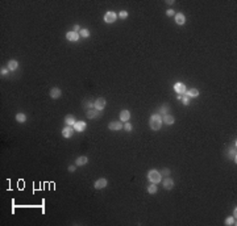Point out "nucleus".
Returning <instances> with one entry per match:
<instances>
[{
	"label": "nucleus",
	"mask_w": 237,
	"mask_h": 226,
	"mask_svg": "<svg viewBox=\"0 0 237 226\" xmlns=\"http://www.w3.org/2000/svg\"><path fill=\"white\" fill-rule=\"evenodd\" d=\"M162 124H163L162 117L159 116V114H157V113H154V114L150 117V120H149V126H150V129L151 130H155V132L161 129Z\"/></svg>",
	"instance_id": "1"
},
{
	"label": "nucleus",
	"mask_w": 237,
	"mask_h": 226,
	"mask_svg": "<svg viewBox=\"0 0 237 226\" xmlns=\"http://www.w3.org/2000/svg\"><path fill=\"white\" fill-rule=\"evenodd\" d=\"M148 179L150 183L157 184V183H159L162 180V175H161V172H158L157 170H150V171L148 172Z\"/></svg>",
	"instance_id": "2"
},
{
	"label": "nucleus",
	"mask_w": 237,
	"mask_h": 226,
	"mask_svg": "<svg viewBox=\"0 0 237 226\" xmlns=\"http://www.w3.org/2000/svg\"><path fill=\"white\" fill-rule=\"evenodd\" d=\"M74 133H75L74 126H69V125H66V126L62 129V137H65V138H71Z\"/></svg>",
	"instance_id": "3"
},
{
	"label": "nucleus",
	"mask_w": 237,
	"mask_h": 226,
	"mask_svg": "<svg viewBox=\"0 0 237 226\" xmlns=\"http://www.w3.org/2000/svg\"><path fill=\"white\" fill-rule=\"evenodd\" d=\"M94 108L102 112V110L106 108V99H104V97H99V99H96L95 101H94Z\"/></svg>",
	"instance_id": "4"
},
{
	"label": "nucleus",
	"mask_w": 237,
	"mask_h": 226,
	"mask_svg": "<svg viewBox=\"0 0 237 226\" xmlns=\"http://www.w3.org/2000/svg\"><path fill=\"white\" fill-rule=\"evenodd\" d=\"M116 20H117V15L115 13V12H112V11H110V12H107V13L104 15V21L108 22V24H112V22H115Z\"/></svg>",
	"instance_id": "5"
},
{
	"label": "nucleus",
	"mask_w": 237,
	"mask_h": 226,
	"mask_svg": "<svg viewBox=\"0 0 237 226\" xmlns=\"http://www.w3.org/2000/svg\"><path fill=\"white\" fill-rule=\"evenodd\" d=\"M86 116H87V118H90V120H94V118H96V117L100 116V110L95 109V108L87 109L86 110Z\"/></svg>",
	"instance_id": "6"
},
{
	"label": "nucleus",
	"mask_w": 237,
	"mask_h": 226,
	"mask_svg": "<svg viewBox=\"0 0 237 226\" xmlns=\"http://www.w3.org/2000/svg\"><path fill=\"white\" fill-rule=\"evenodd\" d=\"M107 185H108V180H107V179H104V178L98 179L96 182L94 183V187H95L96 189H103V188H106Z\"/></svg>",
	"instance_id": "7"
},
{
	"label": "nucleus",
	"mask_w": 237,
	"mask_h": 226,
	"mask_svg": "<svg viewBox=\"0 0 237 226\" xmlns=\"http://www.w3.org/2000/svg\"><path fill=\"white\" fill-rule=\"evenodd\" d=\"M124 128V125L121 122H119V121H112V122L108 124V129L110 130H114V132H119L121 130Z\"/></svg>",
	"instance_id": "8"
},
{
	"label": "nucleus",
	"mask_w": 237,
	"mask_h": 226,
	"mask_svg": "<svg viewBox=\"0 0 237 226\" xmlns=\"http://www.w3.org/2000/svg\"><path fill=\"white\" fill-rule=\"evenodd\" d=\"M174 91H175L178 95H185V92L187 89H186V86L183 83L178 82V83H175V86H174Z\"/></svg>",
	"instance_id": "9"
},
{
	"label": "nucleus",
	"mask_w": 237,
	"mask_h": 226,
	"mask_svg": "<svg viewBox=\"0 0 237 226\" xmlns=\"http://www.w3.org/2000/svg\"><path fill=\"white\" fill-rule=\"evenodd\" d=\"M131 118V112L128 109H124L120 112V121L121 122H128Z\"/></svg>",
	"instance_id": "10"
},
{
	"label": "nucleus",
	"mask_w": 237,
	"mask_h": 226,
	"mask_svg": "<svg viewBox=\"0 0 237 226\" xmlns=\"http://www.w3.org/2000/svg\"><path fill=\"white\" fill-rule=\"evenodd\" d=\"M66 38L69 40V41H71V42H75V41H78L79 40V33H76V32H67L66 33Z\"/></svg>",
	"instance_id": "11"
},
{
	"label": "nucleus",
	"mask_w": 237,
	"mask_h": 226,
	"mask_svg": "<svg viewBox=\"0 0 237 226\" xmlns=\"http://www.w3.org/2000/svg\"><path fill=\"white\" fill-rule=\"evenodd\" d=\"M162 185H163V188L165 189L170 191V189L174 188V182H173L171 178H166L165 180H163V183H162Z\"/></svg>",
	"instance_id": "12"
},
{
	"label": "nucleus",
	"mask_w": 237,
	"mask_h": 226,
	"mask_svg": "<svg viewBox=\"0 0 237 226\" xmlns=\"http://www.w3.org/2000/svg\"><path fill=\"white\" fill-rule=\"evenodd\" d=\"M61 95H62V92L58 87H53V88L50 89V97H52V99H58Z\"/></svg>",
	"instance_id": "13"
},
{
	"label": "nucleus",
	"mask_w": 237,
	"mask_h": 226,
	"mask_svg": "<svg viewBox=\"0 0 237 226\" xmlns=\"http://www.w3.org/2000/svg\"><path fill=\"white\" fill-rule=\"evenodd\" d=\"M162 121H163V124H166V125H173L174 121H175V118H174L171 114H167V113H166L165 116H163V118H162Z\"/></svg>",
	"instance_id": "14"
},
{
	"label": "nucleus",
	"mask_w": 237,
	"mask_h": 226,
	"mask_svg": "<svg viewBox=\"0 0 237 226\" xmlns=\"http://www.w3.org/2000/svg\"><path fill=\"white\" fill-rule=\"evenodd\" d=\"M88 163V158L87 157H78L75 161V165L78 166V167H80V166H84Z\"/></svg>",
	"instance_id": "15"
},
{
	"label": "nucleus",
	"mask_w": 237,
	"mask_h": 226,
	"mask_svg": "<svg viewBox=\"0 0 237 226\" xmlns=\"http://www.w3.org/2000/svg\"><path fill=\"white\" fill-rule=\"evenodd\" d=\"M74 129L80 133V132H83L86 129V122H84V121H78V122H75V125H74Z\"/></svg>",
	"instance_id": "16"
},
{
	"label": "nucleus",
	"mask_w": 237,
	"mask_h": 226,
	"mask_svg": "<svg viewBox=\"0 0 237 226\" xmlns=\"http://www.w3.org/2000/svg\"><path fill=\"white\" fill-rule=\"evenodd\" d=\"M174 17H175V22L178 25H183L186 22V17H185V15L183 13H175Z\"/></svg>",
	"instance_id": "17"
},
{
	"label": "nucleus",
	"mask_w": 237,
	"mask_h": 226,
	"mask_svg": "<svg viewBox=\"0 0 237 226\" xmlns=\"http://www.w3.org/2000/svg\"><path fill=\"white\" fill-rule=\"evenodd\" d=\"M75 118H74V116H71V114H69V116L65 117V124L66 125H69V126H74L75 125Z\"/></svg>",
	"instance_id": "18"
},
{
	"label": "nucleus",
	"mask_w": 237,
	"mask_h": 226,
	"mask_svg": "<svg viewBox=\"0 0 237 226\" xmlns=\"http://www.w3.org/2000/svg\"><path fill=\"white\" fill-rule=\"evenodd\" d=\"M17 67H19V63L16 59H11V61L8 62V70H9V71H15Z\"/></svg>",
	"instance_id": "19"
},
{
	"label": "nucleus",
	"mask_w": 237,
	"mask_h": 226,
	"mask_svg": "<svg viewBox=\"0 0 237 226\" xmlns=\"http://www.w3.org/2000/svg\"><path fill=\"white\" fill-rule=\"evenodd\" d=\"M185 95L187 96V97H196V96H199V91L196 88H191L190 91H186Z\"/></svg>",
	"instance_id": "20"
},
{
	"label": "nucleus",
	"mask_w": 237,
	"mask_h": 226,
	"mask_svg": "<svg viewBox=\"0 0 237 226\" xmlns=\"http://www.w3.org/2000/svg\"><path fill=\"white\" fill-rule=\"evenodd\" d=\"M16 121L17 122H23L24 124L27 121V116H25V113H17L16 114Z\"/></svg>",
	"instance_id": "21"
},
{
	"label": "nucleus",
	"mask_w": 237,
	"mask_h": 226,
	"mask_svg": "<svg viewBox=\"0 0 237 226\" xmlns=\"http://www.w3.org/2000/svg\"><path fill=\"white\" fill-rule=\"evenodd\" d=\"M148 192L150 193V195L155 193V192H157V185H155L154 183H150V184L148 185Z\"/></svg>",
	"instance_id": "22"
},
{
	"label": "nucleus",
	"mask_w": 237,
	"mask_h": 226,
	"mask_svg": "<svg viewBox=\"0 0 237 226\" xmlns=\"http://www.w3.org/2000/svg\"><path fill=\"white\" fill-rule=\"evenodd\" d=\"M79 36L83 38H88L90 37V30L88 29H80V32H79Z\"/></svg>",
	"instance_id": "23"
},
{
	"label": "nucleus",
	"mask_w": 237,
	"mask_h": 226,
	"mask_svg": "<svg viewBox=\"0 0 237 226\" xmlns=\"http://www.w3.org/2000/svg\"><path fill=\"white\" fill-rule=\"evenodd\" d=\"M225 225H228V226L236 225V218H234V217H228V218L225 219Z\"/></svg>",
	"instance_id": "24"
},
{
	"label": "nucleus",
	"mask_w": 237,
	"mask_h": 226,
	"mask_svg": "<svg viewBox=\"0 0 237 226\" xmlns=\"http://www.w3.org/2000/svg\"><path fill=\"white\" fill-rule=\"evenodd\" d=\"M228 157H229V159H232V161L236 162V147H234V149H230Z\"/></svg>",
	"instance_id": "25"
},
{
	"label": "nucleus",
	"mask_w": 237,
	"mask_h": 226,
	"mask_svg": "<svg viewBox=\"0 0 237 226\" xmlns=\"http://www.w3.org/2000/svg\"><path fill=\"white\" fill-rule=\"evenodd\" d=\"M123 129H125V130L129 133V132L133 130V126H132V124H129V121H128V122L124 124V128H123Z\"/></svg>",
	"instance_id": "26"
},
{
	"label": "nucleus",
	"mask_w": 237,
	"mask_h": 226,
	"mask_svg": "<svg viewBox=\"0 0 237 226\" xmlns=\"http://www.w3.org/2000/svg\"><path fill=\"white\" fill-rule=\"evenodd\" d=\"M182 103H183V105H189L190 104V97H187L186 95H182Z\"/></svg>",
	"instance_id": "27"
},
{
	"label": "nucleus",
	"mask_w": 237,
	"mask_h": 226,
	"mask_svg": "<svg viewBox=\"0 0 237 226\" xmlns=\"http://www.w3.org/2000/svg\"><path fill=\"white\" fill-rule=\"evenodd\" d=\"M119 17H120L121 20H125V19L128 17V12L127 11H121L120 13H119Z\"/></svg>",
	"instance_id": "28"
},
{
	"label": "nucleus",
	"mask_w": 237,
	"mask_h": 226,
	"mask_svg": "<svg viewBox=\"0 0 237 226\" xmlns=\"http://www.w3.org/2000/svg\"><path fill=\"white\" fill-rule=\"evenodd\" d=\"M166 15H167L169 17H171V16H175V12H174V9L171 8V9H167V11H166Z\"/></svg>",
	"instance_id": "29"
},
{
	"label": "nucleus",
	"mask_w": 237,
	"mask_h": 226,
	"mask_svg": "<svg viewBox=\"0 0 237 226\" xmlns=\"http://www.w3.org/2000/svg\"><path fill=\"white\" fill-rule=\"evenodd\" d=\"M161 175H162V176H169V175H170V170L165 168V170H163V171L161 172Z\"/></svg>",
	"instance_id": "30"
},
{
	"label": "nucleus",
	"mask_w": 237,
	"mask_h": 226,
	"mask_svg": "<svg viewBox=\"0 0 237 226\" xmlns=\"http://www.w3.org/2000/svg\"><path fill=\"white\" fill-rule=\"evenodd\" d=\"M76 167H78L76 165H71V166H69V168H67V170H69L70 172H74V171H75V168H76Z\"/></svg>",
	"instance_id": "31"
},
{
	"label": "nucleus",
	"mask_w": 237,
	"mask_h": 226,
	"mask_svg": "<svg viewBox=\"0 0 237 226\" xmlns=\"http://www.w3.org/2000/svg\"><path fill=\"white\" fill-rule=\"evenodd\" d=\"M167 109H169L167 105H162L161 106V113H165V114H166V113H167Z\"/></svg>",
	"instance_id": "32"
},
{
	"label": "nucleus",
	"mask_w": 237,
	"mask_h": 226,
	"mask_svg": "<svg viewBox=\"0 0 237 226\" xmlns=\"http://www.w3.org/2000/svg\"><path fill=\"white\" fill-rule=\"evenodd\" d=\"M72 29H74V32H76V33H78V32H80V26H79V25H74V26H72Z\"/></svg>",
	"instance_id": "33"
},
{
	"label": "nucleus",
	"mask_w": 237,
	"mask_h": 226,
	"mask_svg": "<svg viewBox=\"0 0 237 226\" xmlns=\"http://www.w3.org/2000/svg\"><path fill=\"white\" fill-rule=\"evenodd\" d=\"M7 72H8L7 69H1V70H0V74H1V75H7Z\"/></svg>",
	"instance_id": "34"
},
{
	"label": "nucleus",
	"mask_w": 237,
	"mask_h": 226,
	"mask_svg": "<svg viewBox=\"0 0 237 226\" xmlns=\"http://www.w3.org/2000/svg\"><path fill=\"white\" fill-rule=\"evenodd\" d=\"M166 4H167V5H173V4H174V0H167Z\"/></svg>",
	"instance_id": "35"
}]
</instances>
